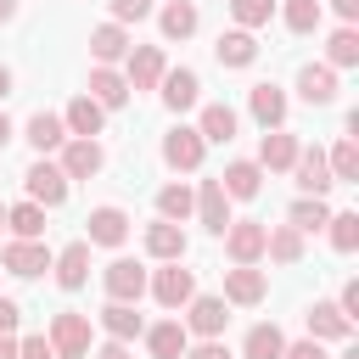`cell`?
I'll return each instance as SVG.
<instances>
[{"mask_svg": "<svg viewBox=\"0 0 359 359\" xmlns=\"http://www.w3.org/2000/svg\"><path fill=\"white\" fill-rule=\"evenodd\" d=\"M101 163H107V151L95 146V135H73V140H62V174L67 180H95L101 174Z\"/></svg>", "mask_w": 359, "mask_h": 359, "instance_id": "6da1fadb", "label": "cell"}, {"mask_svg": "<svg viewBox=\"0 0 359 359\" xmlns=\"http://www.w3.org/2000/svg\"><path fill=\"white\" fill-rule=\"evenodd\" d=\"M50 348H56V359H84L90 353V320L73 314V309H62L50 320Z\"/></svg>", "mask_w": 359, "mask_h": 359, "instance_id": "7a4b0ae2", "label": "cell"}, {"mask_svg": "<svg viewBox=\"0 0 359 359\" xmlns=\"http://www.w3.org/2000/svg\"><path fill=\"white\" fill-rule=\"evenodd\" d=\"M22 185H28V202H39V208H62L67 202V174L56 163H45V157L22 174Z\"/></svg>", "mask_w": 359, "mask_h": 359, "instance_id": "3957f363", "label": "cell"}, {"mask_svg": "<svg viewBox=\"0 0 359 359\" xmlns=\"http://www.w3.org/2000/svg\"><path fill=\"white\" fill-rule=\"evenodd\" d=\"M264 230H269V224H258V219H230V224H224V252H230V264H258V258H264Z\"/></svg>", "mask_w": 359, "mask_h": 359, "instance_id": "277c9868", "label": "cell"}, {"mask_svg": "<svg viewBox=\"0 0 359 359\" xmlns=\"http://www.w3.org/2000/svg\"><path fill=\"white\" fill-rule=\"evenodd\" d=\"M146 286H151V297H157L163 309H185V303L196 297V275H191V269H180V258H174L168 269H157Z\"/></svg>", "mask_w": 359, "mask_h": 359, "instance_id": "5b68a950", "label": "cell"}, {"mask_svg": "<svg viewBox=\"0 0 359 359\" xmlns=\"http://www.w3.org/2000/svg\"><path fill=\"white\" fill-rule=\"evenodd\" d=\"M101 286H107L112 303H140V292H146V269H140L135 258H112L107 275H101Z\"/></svg>", "mask_w": 359, "mask_h": 359, "instance_id": "8992f818", "label": "cell"}, {"mask_svg": "<svg viewBox=\"0 0 359 359\" xmlns=\"http://www.w3.org/2000/svg\"><path fill=\"white\" fill-rule=\"evenodd\" d=\"M202 151H208V140H202L196 129H185V123L163 135V163H168V168H185V174H191V168H202Z\"/></svg>", "mask_w": 359, "mask_h": 359, "instance_id": "52a82bcc", "label": "cell"}, {"mask_svg": "<svg viewBox=\"0 0 359 359\" xmlns=\"http://www.w3.org/2000/svg\"><path fill=\"white\" fill-rule=\"evenodd\" d=\"M292 168H297V191H303V196H325V191L337 185L320 146H297V163H292Z\"/></svg>", "mask_w": 359, "mask_h": 359, "instance_id": "ba28073f", "label": "cell"}, {"mask_svg": "<svg viewBox=\"0 0 359 359\" xmlns=\"http://www.w3.org/2000/svg\"><path fill=\"white\" fill-rule=\"evenodd\" d=\"M297 95H303L309 107H331V101H337V67H325V62L297 67Z\"/></svg>", "mask_w": 359, "mask_h": 359, "instance_id": "9c48e42d", "label": "cell"}, {"mask_svg": "<svg viewBox=\"0 0 359 359\" xmlns=\"http://www.w3.org/2000/svg\"><path fill=\"white\" fill-rule=\"evenodd\" d=\"M163 107L168 112H185V107H196V95H202V79L191 73V67H163Z\"/></svg>", "mask_w": 359, "mask_h": 359, "instance_id": "30bf717a", "label": "cell"}, {"mask_svg": "<svg viewBox=\"0 0 359 359\" xmlns=\"http://www.w3.org/2000/svg\"><path fill=\"white\" fill-rule=\"evenodd\" d=\"M213 236H224V224H230V196H224V185L219 180H202L196 185V208H191Z\"/></svg>", "mask_w": 359, "mask_h": 359, "instance_id": "8fae6325", "label": "cell"}, {"mask_svg": "<svg viewBox=\"0 0 359 359\" xmlns=\"http://www.w3.org/2000/svg\"><path fill=\"white\" fill-rule=\"evenodd\" d=\"M0 264H6V275H22V280H34V275H45L50 269V252L39 247V241H11L6 252H0Z\"/></svg>", "mask_w": 359, "mask_h": 359, "instance_id": "7c38bea8", "label": "cell"}, {"mask_svg": "<svg viewBox=\"0 0 359 359\" xmlns=\"http://www.w3.org/2000/svg\"><path fill=\"white\" fill-rule=\"evenodd\" d=\"M264 292H269V275L264 269H252V264L224 269V303H264Z\"/></svg>", "mask_w": 359, "mask_h": 359, "instance_id": "4fadbf2b", "label": "cell"}, {"mask_svg": "<svg viewBox=\"0 0 359 359\" xmlns=\"http://www.w3.org/2000/svg\"><path fill=\"white\" fill-rule=\"evenodd\" d=\"M224 325H230L224 297H191V303H185V331H196V337H219Z\"/></svg>", "mask_w": 359, "mask_h": 359, "instance_id": "5bb4252c", "label": "cell"}, {"mask_svg": "<svg viewBox=\"0 0 359 359\" xmlns=\"http://www.w3.org/2000/svg\"><path fill=\"white\" fill-rule=\"evenodd\" d=\"M309 337H314V342H348V337H353V320H348L337 303H314V309H309Z\"/></svg>", "mask_w": 359, "mask_h": 359, "instance_id": "9a60e30c", "label": "cell"}, {"mask_svg": "<svg viewBox=\"0 0 359 359\" xmlns=\"http://www.w3.org/2000/svg\"><path fill=\"white\" fill-rule=\"evenodd\" d=\"M213 56H219V67H252V62H258V39H252V28H230V34H219Z\"/></svg>", "mask_w": 359, "mask_h": 359, "instance_id": "2e32d148", "label": "cell"}, {"mask_svg": "<svg viewBox=\"0 0 359 359\" xmlns=\"http://www.w3.org/2000/svg\"><path fill=\"white\" fill-rule=\"evenodd\" d=\"M90 241L95 247H123V236H129V213L123 208H90Z\"/></svg>", "mask_w": 359, "mask_h": 359, "instance_id": "e0dca14e", "label": "cell"}, {"mask_svg": "<svg viewBox=\"0 0 359 359\" xmlns=\"http://www.w3.org/2000/svg\"><path fill=\"white\" fill-rule=\"evenodd\" d=\"M50 269H56V280H62L67 292H79V286L90 280V241H67V247L56 252Z\"/></svg>", "mask_w": 359, "mask_h": 359, "instance_id": "ac0fdd59", "label": "cell"}, {"mask_svg": "<svg viewBox=\"0 0 359 359\" xmlns=\"http://www.w3.org/2000/svg\"><path fill=\"white\" fill-rule=\"evenodd\" d=\"M157 79H163V50L129 45V90H157Z\"/></svg>", "mask_w": 359, "mask_h": 359, "instance_id": "d6986e66", "label": "cell"}, {"mask_svg": "<svg viewBox=\"0 0 359 359\" xmlns=\"http://www.w3.org/2000/svg\"><path fill=\"white\" fill-rule=\"evenodd\" d=\"M146 252H151V258H163V264L185 258V230H180L174 219H157V224H146Z\"/></svg>", "mask_w": 359, "mask_h": 359, "instance_id": "ffe728a7", "label": "cell"}, {"mask_svg": "<svg viewBox=\"0 0 359 359\" xmlns=\"http://www.w3.org/2000/svg\"><path fill=\"white\" fill-rule=\"evenodd\" d=\"M90 56H95L101 67L123 62V56H129V34H123V22H101V28L90 34Z\"/></svg>", "mask_w": 359, "mask_h": 359, "instance_id": "44dd1931", "label": "cell"}, {"mask_svg": "<svg viewBox=\"0 0 359 359\" xmlns=\"http://www.w3.org/2000/svg\"><path fill=\"white\" fill-rule=\"evenodd\" d=\"M146 348H151V359H180V353L191 348V331H185L180 320H163V325L146 331Z\"/></svg>", "mask_w": 359, "mask_h": 359, "instance_id": "7402d4cb", "label": "cell"}, {"mask_svg": "<svg viewBox=\"0 0 359 359\" xmlns=\"http://www.w3.org/2000/svg\"><path fill=\"white\" fill-rule=\"evenodd\" d=\"M84 95H90V101H101V107L112 112V107H123V101H129V79H123V73H112V67H95Z\"/></svg>", "mask_w": 359, "mask_h": 359, "instance_id": "603a6c76", "label": "cell"}, {"mask_svg": "<svg viewBox=\"0 0 359 359\" xmlns=\"http://www.w3.org/2000/svg\"><path fill=\"white\" fill-rule=\"evenodd\" d=\"M247 107H252V118H258L264 129H280V123H286V95H280L275 84H252Z\"/></svg>", "mask_w": 359, "mask_h": 359, "instance_id": "cb8c5ba5", "label": "cell"}, {"mask_svg": "<svg viewBox=\"0 0 359 359\" xmlns=\"http://www.w3.org/2000/svg\"><path fill=\"white\" fill-rule=\"evenodd\" d=\"M101 118H107V107H101V101H90V95H73V101H67V112H62L67 135H101Z\"/></svg>", "mask_w": 359, "mask_h": 359, "instance_id": "d4e9b609", "label": "cell"}, {"mask_svg": "<svg viewBox=\"0 0 359 359\" xmlns=\"http://www.w3.org/2000/svg\"><path fill=\"white\" fill-rule=\"evenodd\" d=\"M62 140H67V123L56 118V112H34L28 118V146L45 157V151H62Z\"/></svg>", "mask_w": 359, "mask_h": 359, "instance_id": "484cf974", "label": "cell"}, {"mask_svg": "<svg viewBox=\"0 0 359 359\" xmlns=\"http://www.w3.org/2000/svg\"><path fill=\"white\" fill-rule=\"evenodd\" d=\"M297 163V135H286V129H269L264 135V146H258V168H292Z\"/></svg>", "mask_w": 359, "mask_h": 359, "instance_id": "4316f807", "label": "cell"}, {"mask_svg": "<svg viewBox=\"0 0 359 359\" xmlns=\"http://www.w3.org/2000/svg\"><path fill=\"white\" fill-rule=\"evenodd\" d=\"M219 185H224V196L247 202V196H258V191H264V168H258V163H230V168L219 174Z\"/></svg>", "mask_w": 359, "mask_h": 359, "instance_id": "83f0119b", "label": "cell"}, {"mask_svg": "<svg viewBox=\"0 0 359 359\" xmlns=\"http://www.w3.org/2000/svg\"><path fill=\"white\" fill-rule=\"evenodd\" d=\"M264 252H269L275 264H297V258H303V230H297V224H275V230H264Z\"/></svg>", "mask_w": 359, "mask_h": 359, "instance_id": "f1b7e54d", "label": "cell"}, {"mask_svg": "<svg viewBox=\"0 0 359 359\" xmlns=\"http://www.w3.org/2000/svg\"><path fill=\"white\" fill-rule=\"evenodd\" d=\"M6 230L22 236V241H39V236H45V208H39V202H17V208H6Z\"/></svg>", "mask_w": 359, "mask_h": 359, "instance_id": "f546056e", "label": "cell"}, {"mask_svg": "<svg viewBox=\"0 0 359 359\" xmlns=\"http://www.w3.org/2000/svg\"><path fill=\"white\" fill-rule=\"evenodd\" d=\"M101 325H107V337L112 342H129V337H140L146 325H140V314H135V303H107L101 309Z\"/></svg>", "mask_w": 359, "mask_h": 359, "instance_id": "4dcf8cb0", "label": "cell"}, {"mask_svg": "<svg viewBox=\"0 0 359 359\" xmlns=\"http://www.w3.org/2000/svg\"><path fill=\"white\" fill-rule=\"evenodd\" d=\"M157 22H163V34H168V39H191L202 17H196V6H191V0H168Z\"/></svg>", "mask_w": 359, "mask_h": 359, "instance_id": "1f68e13d", "label": "cell"}, {"mask_svg": "<svg viewBox=\"0 0 359 359\" xmlns=\"http://www.w3.org/2000/svg\"><path fill=\"white\" fill-rule=\"evenodd\" d=\"M325 163H331V180H337V185L359 180V140H353V135H342V140L325 151Z\"/></svg>", "mask_w": 359, "mask_h": 359, "instance_id": "d6a6232c", "label": "cell"}, {"mask_svg": "<svg viewBox=\"0 0 359 359\" xmlns=\"http://www.w3.org/2000/svg\"><path fill=\"white\" fill-rule=\"evenodd\" d=\"M280 348H286V337H280V325H269V320H264V325H252V331H247V342H241V353H247V359H280Z\"/></svg>", "mask_w": 359, "mask_h": 359, "instance_id": "836d02e7", "label": "cell"}, {"mask_svg": "<svg viewBox=\"0 0 359 359\" xmlns=\"http://www.w3.org/2000/svg\"><path fill=\"white\" fill-rule=\"evenodd\" d=\"M196 135H202V140H236V112H230L224 101L202 107V123H196Z\"/></svg>", "mask_w": 359, "mask_h": 359, "instance_id": "e575fe53", "label": "cell"}, {"mask_svg": "<svg viewBox=\"0 0 359 359\" xmlns=\"http://www.w3.org/2000/svg\"><path fill=\"white\" fill-rule=\"evenodd\" d=\"M191 208H196V191H191V185H163V191H157V213H163V219L185 224Z\"/></svg>", "mask_w": 359, "mask_h": 359, "instance_id": "d590c367", "label": "cell"}, {"mask_svg": "<svg viewBox=\"0 0 359 359\" xmlns=\"http://www.w3.org/2000/svg\"><path fill=\"white\" fill-rule=\"evenodd\" d=\"M325 56H331L325 67H353V62H359V34H353V22H342V28L325 39Z\"/></svg>", "mask_w": 359, "mask_h": 359, "instance_id": "8d00e7d4", "label": "cell"}, {"mask_svg": "<svg viewBox=\"0 0 359 359\" xmlns=\"http://www.w3.org/2000/svg\"><path fill=\"white\" fill-rule=\"evenodd\" d=\"M325 219H331V208H325V196H303V202H292V224L309 236V230H325Z\"/></svg>", "mask_w": 359, "mask_h": 359, "instance_id": "74e56055", "label": "cell"}, {"mask_svg": "<svg viewBox=\"0 0 359 359\" xmlns=\"http://www.w3.org/2000/svg\"><path fill=\"white\" fill-rule=\"evenodd\" d=\"M230 17H236V28H264L275 17V0H230Z\"/></svg>", "mask_w": 359, "mask_h": 359, "instance_id": "f35d334b", "label": "cell"}, {"mask_svg": "<svg viewBox=\"0 0 359 359\" xmlns=\"http://www.w3.org/2000/svg\"><path fill=\"white\" fill-rule=\"evenodd\" d=\"M325 224H331V247L337 252H353L359 247V213H331Z\"/></svg>", "mask_w": 359, "mask_h": 359, "instance_id": "ab89813d", "label": "cell"}, {"mask_svg": "<svg viewBox=\"0 0 359 359\" xmlns=\"http://www.w3.org/2000/svg\"><path fill=\"white\" fill-rule=\"evenodd\" d=\"M286 28L292 34H314L320 28V0H286Z\"/></svg>", "mask_w": 359, "mask_h": 359, "instance_id": "60d3db41", "label": "cell"}, {"mask_svg": "<svg viewBox=\"0 0 359 359\" xmlns=\"http://www.w3.org/2000/svg\"><path fill=\"white\" fill-rule=\"evenodd\" d=\"M151 0H112V22H146Z\"/></svg>", "mask_w": 359, "mask_h": 359, "instance_id": "b9f144b4", "label": "cell"}, {"mask_svg": "<svg viewBox=\"0 0 359 359\" xmlns=\"http://www.w3.org/2000/svg\"><path fill=\"white\" fill-rule=\"evenodd\" d=\"M180 359H230V348H224L219 337H202V342H196V348H185Z\"/></svg>", "mask_w": 359, "mask_h": 359, "instance_id": "7bdbcfd3", "label": "cell"}, {"mask_svg": "<svg viewBox=\"0 0 359 359\" xmlns=\"http://www.w3.org/2000/svg\"><path fill=\"white\" fill-rule=\"evenodd\" d=\"M17 359H56V348H50V337H22Z\"/></svg>", "mask_w": 359, "mask_h": 359, "instance_id": "ee69618b", "label": "cell"}, {"mask_svg": "<svg viewBox=\"0 0 359 359\" xmlns=\"http://www.w3.org/2000/svg\"><path fill=\"white\" fill-rule=\"evenodd\" d=\"M280 359H325V348L309 337V342H286V348H280Z\"/></svg>", "mask_w": 359, "mask_h": 359, "instance_id": "f6af8a7d", "label": "cell"}, {"mask_svg": "<svg viewBox=\"0 0 359 359\" xmlns=\"http://www.w3.org/2000/svg\"><path fill=\"white\" fill-rule=\"evenodd\" d=\"M337 309H342L348 320H359V280H348V286H342V297H337Z\"/></svg>", "mask_w": 359, "mask_h": 359, "instance_id": "bcb514c9", "label": "cell"}, {"mask_svg": "<svg viewBox=\"0 0 359 359\" xmlns=\"http://www.w3.org/2000/svg\"><path fill=\"white\" fill-rule=\"evenodd\" d=\"M17 320H22V309H17L11 297H0V337H11V331H17Z\"/></svg>", "mask_w": 359, "mask_h": 359, "instance_id": "7dc6e473", "label": "cell"}, {"mask_svg": "<svg viewBox=\"0 0 359 359\" xmlns=\"http://www.w3.org/2000/svg\"><path fill=\"white\" fill-rule=\"evenodd\" d=\"M331 6H337V17H342V22H353V17H359V0H331Z\"/></svg>", "mask_w": 359, "mask_h": 359, "instance_id": "c3c4849f", "label": "cell"}, {"mask_svg": "<svg viewBox=\"0 0 359 359\" xmlns=\"http://www.w3.org/2000/svg\"><path fill=\"white\" fill-rule=\"evenodd\" d=\"M95 359H135V353H129V348H123V342H107V348H101V353H95Z\"/></svg>", "mask_w": 359, "mask_h": 359, "instance_id": "681fc988", "label": "cell"}, {"mask_svg": "<svg viewBox=\"0 0 359 359\" xmlns=\"http://www.w3.org/2000/svg\"><path fill=\"white\" fill-rule=\"evenodd\" d=\"M0 359H17V337H0Z\"/></svg>", "mask_w": 359, "mask_h": 359, "instance_id": "f907efd6", "label": "cell"}, {"mask_svg": "<svg viewBox=\"0 0 359 359\" xmlns=\"http://www.w3.org/2000/svg\"><path fill=\"white\" fill-rule=\"evenodd\" d=\"M6 95H11V67L0 62V101H6Z\"/></svg>", "mask_w": 359, "mask_h": 359, "instance_id": "816d5d0a", "label": "cell"}, {"mask_svg": "<svg viewBox=\"0 0 359 359\" xmlns=\"http://www.w3.org/2000/svg\"><path fill=\"white\" fill-rule=\"evenodd\" d=\"M17 17V0H0V22H11Z\"/></svg>", "mask_w": 359, "mask_h": 359, "instance_id": "f5cc1de1", "label": "cell"}, {"mask_svg": "<svg viewBox=\"0 0 359 359\" xmlns=\"http://www.w3.org/2000/svg\"><path fill=\"white\" fill-rule=\"evenodd\" d=\"M6 140H11V118L0 112V146H6Z\"/></svg>", "mask_w": 359, "mask_h": 359, "instance_id": "db71d44e", "label": "cell"}, {"mask_svg": "<svg viewBox=\"0 0 359 359\" xmlns=\"http://www.w3.org/2000/svg\"><path fill=\"white\" fill-rule=\"evenodd\" d=\"M0 230H6V208H0Z\"/></svg>", "mask_w": 359, "mask_h": 359, "instance_id": "11a10c76", "label": "cell"}, {"mask_svg": "<svg viewBox=\"0 0 359 359\" xmlns=\"http://www.w3.org/2000/svg\"><path fill=\"white\" fill-rule=\"evenodd\" d=\"M348 359H359V353H348Z\"/></svg>", "mask_w": 359, "mask_h": 359, "instance_id": "9f6ffc18", "label": "cell"}]
</instances>
